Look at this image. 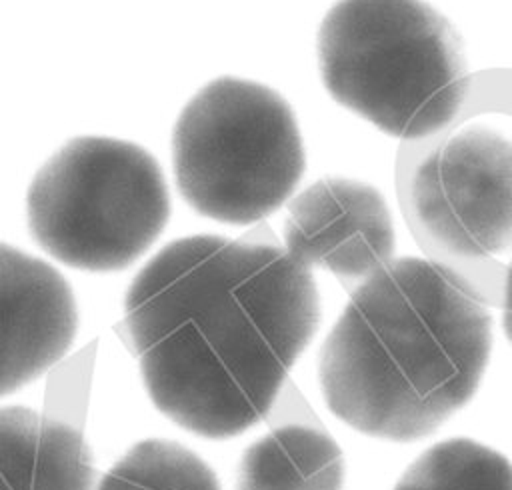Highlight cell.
Here are the masks:
<instances>
[{
	"label": "cell",
	"instance_id": "obj_11",
	"mask_svg": "<svg viewBox=\"0 0 512 490\" xmlns=\"http://www.w3.org/2000/svg\"><path fill=\"white\" fill-rule=\"evenodd\" d=\"M394 490H512V464L482 442L450 438L424 450Z\"/></svg>",
	"mask_w": 512,
	"mask_h": 490
},
{
	"label": "cell",
	"instance_id": "obj_4",
	"mask_svg": "<svg viewBox=\"0 0 512 490\" xmlns=\"http://www.w3.org/2000/svg\"><path fill=\"white\" fill-rule=\"evenodd\" d=\"M182 198L224 224H252L288 202L306 156L296 116L276 90L222 76L182 108L172 134Z\"/></svg>",
	"mask_w": 512,
	"mask_h": 490
},
{
	"label": "cell",
	"instance_id": "obj_8",
	"mask_svg": "<svg viewBox=\"0 0 512 490\" xmlns=\"http://www.w3.org/2000/svg\"><path fill=\"white\" fill-rule=\"evenodd\" d=\"M78 306L48 262L0 242V398L46 374L74 344Z\"/></svg>",
	"mask_w": 512,
	"mask_h": 490
},
{
	"label": "cell",
	"instance_id": "obj_12",
	"mask_svg": "<svg viewBox=\"0 0 512 490\" xmlns=\"http://www.w3.org/2000/svg\"><path fill=\"white\" fill-rule=\"evenodd\" d=\"M94 490H222L216 472L176 440L144 438L132 444Z\"/></svg>",
	"mask_w": 512,
	"mask_h": 490
},
{
	"label": "cell",
	"instance_id": "obj_10",
	"mask_svg": "<svg viewBox=\"0 0 512 490\" xmlns=\"http://www.w3.org/2000/svg\"><path fill=\"white\" fill-rule=\"evenodd\" d=\"M344 454L336 440L308 424H284L244 448L236 490H342Z\"/></svg>",
	"mask_w": 512,
	"mask_h": 490
},
{
	"label": "cell",
	"instance_id": "obj_13",
	"mask_svg": "<svg viewBox=\"0 0 512 490\" xmlns=\"http://www.w3.org/2000/svg\"><path fill=\"white\" fill-rule=\"evenodd\" d=\"M502 324H504V332L508 336V340L512 342V262L506 270L504 276V286H502Z\"/></svg>",
	"mask_w": 512,
	"mask_h": 490
},
{
	"label": "cell",
	"instance_id": "obj_9",
	"mask_svg": "<svg viewBox=\"0 0 512 490\" xmlns=\"http://www.w3.org/2000/svg\"><path fill=\"white\" fill-rule=\"evenodd\" d=\"M82 432L28 406L0 408V490H94Z\"/></svg>",
	"mask_w": 512,
	"mask_h": 490
},
{
	"label": "cell",
	"instance_id": "obj_3",
	"mask_svg": "<svg viewBox=\"0 0 512 490\" xmlns=\"http://www.w3.org/2000/svg\"><path fill=\"white\" fill-rule=\"evenodd\" d=\"M328 94L378 130L422 140L444 130L468 94L464 44L424 0H338L318 28Z\"/></svg>",
	"mask_w": 512,
	"mask_h": 490
},
{
	"label": "cell",
	"instance_id": "obj_1",
	"mask_svg": "<svg viewBox=\"0 0 512 490\" xmlns=\"http://www.w3.org/2000/svg\"><path fill=\"white\" fill-rule=\"evenodd\" d=\"M320 324L312 270L284 248L178 238L132 278L124 326L152 404L224 440L260 422Z\"/></svg>",
	"mask_w": 512,
	"mask_h": 490
},
{
	"label": "cell",
	"instance_id": "obj_5",
	"mask_svg": "<svg viewBox=\"0 0 512 490\" xmlns=\"http://www.w3.org/2000/svg\"><path fill=\"white\" fill-rule=\"evenodd\" d=\"M168 218L170 194L156 158L108 136L68 140L34 174L26 194L36 244L86 272L128 268L158 240Z\"/></svg>",
	"mask_w": 512,
	"mask_h": 490
},
{
	"label": "cell",
	"instance_id": "obj_7",
	"mask_svg": "<svg viewBox=\"0 0 512 490\" xmlns=\"http://www.w3.org/2000/svg\"><path fill=\"white\" fill-rule=\"evenodd\" d=\"M394 246L388 202L368 182L324 176L288 202L284 250L308 270L362 282L394 258Z\"/></svg>",
	"mask_w": 512,
	"mask_h": 490
},
{
	"label": "cell",
	"instance_id": "obj_6",
	"mask_svg": "<svg viewBox=\"0 0 512 490\" xmlns=\"http://www.w3.org/2000/svg\"><path fill=\"white\" fill-rule=\"evenodd\" d=\"M402 210L432 260L478 262L512 248V138L466 124L422 154L398 186Z\"/></svg>",
	"mask_w": 512,
	"mask_h": 490
},
{
	"label": "cell",
	"instance_id": "obj_2",
	"mask_svg": "<svg viewBox=\"0 0 512 490\" xmlns=\"http://www.w3.org/2000/svg\"><path fill=\"white\" fill-rule=\"evenodd\" d=\"M490 350L492 314L470 280L432 258H392L356 286L328 332L318 382L350 428L412 442L472 400Z\"/></svg>",
	"mask_w": 512,
	"mask_h": 490
}]
</instances>
